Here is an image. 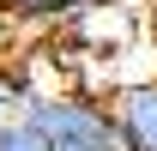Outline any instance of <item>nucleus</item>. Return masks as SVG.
<instances>
[{
  "instance_id": "obj_1",
  "label": "nucleus",
  "mask_w": 157,
  "mask_h": 151,
  "mask_svg": "<svg viewBox=\"0 0 157 151\" xmlns=\"http://www.w3.org/2000/svg\"><path fill=\"white\" fill-rule=\"evenodd\" d=\"M24 121L48 139V151H133L115 109H97L85 97H24Z\"/></svg>"
},
{
  "instance_id": "obj_2",
  "label": "nucleus",
  "mask_w": 157,
  "mask_h": 151,
  "mask_svg": "<svg viewBox=\"0 0 157 151\" xmlns=\"http://www.w3.org/2000/svg\"><path fill=\"white\" fill-rule=\"evenodd\" d=\"M115 121L133 151H157V85H127L115 97Z\"/></svg>"
},
{
  "instance_id": "obj_3",
  "label": "nucleus",
  "mask_w": 157,
  "mask_h": 151,
  "mask_svg": "<svg viewBox=\"0 0 157 151\" xmlns=\"http://www.w3.org/2000/svg\"><path fill=\"white\" fill-rule=\"evenodd\" d=\"M0 151H48V139L18 115V121H0Z\"/></svg>"
},
{
  "instance_id": "obj_4",
  "label": "nucleus",
  "mask_w": 157,
  "mask_h": 151,
  "mask_svg": "<svg viewBox=\"0 0 157 151\" xmlns=\"http://www.w3.org/2000/svg\"><path fill=\"white\" fill-rule=\"evenodd\" d=\"M78 6H91V0H12V12H24V18H67Z\"/></svg>"
},
{
  "instance_id": "obj_5",
  "label": "nucleus",
  "mask_w": 157,
  "mask_h": 151,
  "mask_svg": "<svg viewBox=\"0 0 157 151\" xmlns=\"http://www.w3.org/2000/svg\"><path fill=\"white\" fill-rule=\"evenodd\" d=\"M12 97H24V85H18L12 73H0V103H12Z\"/></svg>"
}]
</instances>
